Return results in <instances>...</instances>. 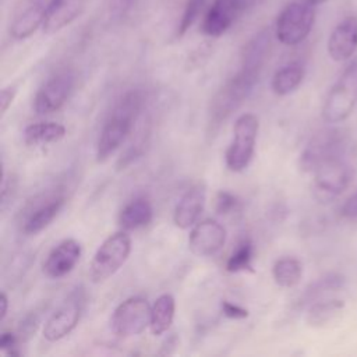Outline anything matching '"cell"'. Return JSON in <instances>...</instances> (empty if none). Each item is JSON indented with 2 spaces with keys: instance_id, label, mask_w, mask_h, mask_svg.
<instances>
[{
  "instance_id": "obj_39",
  "label": "cell",
  "mask_w": 357,
  "mask_h": 357,
  "mask_svg": "<svg viewBox=\"0 0 357 357\" xmlns=\"http://www.w3.org/2000/svg\"><path fill=\"white\" fill-rule=\"evenodd\" d=\"M308 3H311V4H314V6H317V4H321V3H325L326 0H307Z\"/></svg>"
},
{
  "instance_id": "obj_17",
  "label": "cell",
  "mask_w": 357,
  "mask_h": 357,
  "mask_svg": "<svg viewBox=\"0 0 357 357\" xmlns=\"http://www.w3.org/2000/svg\"><path fill=\"white\" fill-rule=\"evenodd\" d=\"M84 0H50L42 25L45 33H56L70 25L82 13Z\"/></svg>"
},
{
  "instance_id": "obj_11",
  "label": "cell",
  "mask_w": 357,
  "mask_h": 357,
  "mask_svg": "<svg viewBox=\"0 0 357 357\" xmlns=\"http://www.w3.org/2000/svg\"><path fill=\"white\" fill-rule=\"evenodd\" d=\"M82 303L84 298L81 293L71 294L70 298L66 300L64 304L60 305L45 322L42 331L43 337L47 342H57L68 336L78 325L82 311Z\"/></svg>"
},
{
  "instance_id": "obj_32",
  "label": "cell",
  "mask_w": 357,
  "mask_h": 357,
  "mask_svg": "<svg viewBox=\"0 0 357 357\" xmlns=\"http://www.w3.org/2000/svg\"><path fill=\"white\" fill-rule=\"evenodd\" d=\"M18 342H20V337L17 333L11 331H4L0 336V349L8 356H18L20 354V351H17Z\"/></svg>"
},
{
  "instance_id": "obj_33",
  "label": "cell",
  "mask_w": 357,
  "mask_h": 357,
  "mask_svg": "<svg viewBox=\"0 0 357 357\" xmlns=\"http://www.w3.org/2000/svg\"><path fill=\"white\" fill-rule=\"evenodd\" d=\"M3 183H1V209L4 211L7 208V204L11 201L13 198V192L15 191V180L14 178H8L6 180V176H3Z\"/></svg>"
},
{
  "instance_id": "obj_22",
  "label": "cell",
  "mask_w": 357,
  "mask_h": 357,
  "mask_svg": "<svg viewBox=\"0 0 357 357\" xmlns=\"http://www.w3.org/2000/svg\"><path fill=\"white\" fill-rule=\"evenodd\" d=\"M176 312V301L174 297L169 293L160 294L153 305L151 307V333L155 336L163 335L169 331L173 324Z\"/></svg>"
},
{
  "instance_id": "obj_37",
  "label": "cell",
  "mask_w": 357,
  "mask_h": 357,
  "mask_svg": "<svg viewBox=\"0 0 357 357\" xmlns=\"http://www.w3.org/2000/svg\"><path fill=\"white\" fill-rule=\"evenodd\" d=\"M0 304H1V310H0V321H3L7 315V310H8V297L7 294L3 291L0 296Z\"/></svg>"
},
{
  "instance_id": "obj_5",
  "label": "cell",
  "mask_w": 357,
  "mask_h": 357,
  "mask_svg": "<svg viewBox=\"0 0 357 357\" xmlns=\"http://www.w3.org/2000/svg\"><path fill=\"white\" fill-rule=\"evenodd\" d=\"M131 252V237L127 231L120 230L110 234L96 250L91 265L89 279L100 283L113 276L128 259Z\"/></svg>"
},
{
  "instance_id": "obj_14",
  "label": "cell",
  "mask_w": 357,
  "mask_h": 357,
  "mask_svg": "<svg viewBox=\"0 0 357 357\" xmlns=\"http://www.w3.org/2000/svg\"><path fill=\"white\" fill-rule=\"evenodd\" d=\"M81 244L74 238L60 241L46 257L43 262V272L46 276L59 279L70 273L81 258Z\"/></svg>"
},
{
  "instance_id": "obj_16",
  "label": "cell",
  "mask_w": 357,
  "mask_h": 357,
  "mask_svg": "<svg viewBox=\"0 0 357 357\" xmlns=\"http://www.w3.org/2000/svg\"><path fill=\"white\" fill-rule=\"evenodd\" d=\"M205 199H206V190L204 184L198 183L191 188H188L181 195V198L178 199L174 208V212H173L174 225L183 230L192 227L198 222L204 211Z\"/></svg>"
},
{
  "instance_id": "obj_7",
  "label": "cell",
  "mask_w": 357,
  "mask_h": 357,
  "mask_svg": "<svg viewBox=\"0 0 357 357\" xmlns=\"http://www.w3.org/2000/svg\"><path fill=\"white\" fill-rule=\"evenodd\" d=\"M357 102V63L350 64L326 95L322 117L326 123H342L353 112Z\"/></svg>"
},
{
  "instance_id": "obj_34",
  "label": "cell",
  "mask_w": 357,
  "mask_h": 357,
  "mask_svg": "<svg viewBox=\"0 0 357 357\" xmlns=\"http://www.w3.org/2000/svg\"><path fill=\"white\" fill-rule=\"evenodd\" d=\"M340 213L346 219H357V192L344 201L340 208Z\"/></svg>"
},
{
  "instance_id": "obj_18",
  "label": "cell",
  "mask_w": 357,
  "mask_h": 357,
  "mask_svg": "<svg viewBox=\"0 0 357 357\" xmlns=\"http://www.w3.org/2000/svg\"><path fill=\"white\" fill-rule=\"evenodd\" d=\"M64 205V195H53L46 198V202L36 205L25 218L22 231L25 234H36L46 229L59 215Z\"/></svg>"
},
{
  "instance_id": "obj_20",
  "label": "cell",
  "mask_w": 357,
  "mask_h": 357,
  "mask_svg": "<svg viewBox=\"0 0 357 357\" xmlns=\"http://www.w3.org/2000/svg\"><path fill=\"white\" fill-rule=\"evenodd\" d=\"M153 208L148 198L137 197L120 211L119 223L124 230H135L151 223Z\"/></svg>"
},
{
  "instance_id": "obj_31",
  "label": "cell",
  "mask_w": 357,
  "mask_h": 357,
  "mask_svg": "<svg viewBox=\"0 0 357 357\" xmlns=\"http://www.w3.org/2000/svg\"><path fill=\"white\" fill-rule=\"evenodd\" d=\"M220 310H222V314L229 318V319H234V321H238V319H244L248 317V310L238 305V304H234L231 301H227V300H223L220 303Z\"/></svg>"
},
{
  "instance_id": "obj_28",
  "label": "cell",
  "mask_w": 357,
  "mask_h": 357,
  "mask_svg": "<svg viewBox=\"0 0 357 357\" xmlns=\"http://www.w3.org/2000/svg\"><path fill=\"white\" fill-rule=\"evenodd\" d=\"M254 245L250 238H243L237 243L231 254L226 261V271L236 273L244 271H252Z\"/></svg>"
},
{
  "instance_id": "obj_35",
  "label": "cell",
  "mask_w": 357,
  "mask_h": 357,
  "mask_svg": "<svg viewBox=\"0 0 357 357\" xmlns=\"http://www.w3.org/2000/svg\"><path fill=\"white\" fill-rule=\"evenodd\" d=\"M38 322H39V319H38V317L35 314H31V315L25 317V319L21 322L18 335H21L22 339H25V336H31L36 331Z\"/></svg>"
},
{
  "instance_id": "obj_38",
  "label": "cell",
  "mask_w": 357,
  "mask_h": 357,
  "mask_svg": "<svg viewBox=\"0 0 357 357\" xmlns=\"http://www.w3.org/2000/svg\"><path fill=\"white\" fill-rule=\"evenodd\" d=\"M50 0H25V4H39V6H49Z\"/></svg>"
},
{
  "instance_id": "obj_21",
  "label": "cell",
  "mask_w": 357,
  "mask_h": 357,
  "mask_svg": "<svg viewBox=\"0 0 357 357\" xmlns=\"http://www.w3.org/2000/svg\"><path fill=\"white\" fill-rule=\"evenodd\" d=\"M269 46L271 33L268 29H264L245 45L241 54V67L261 73L269 53Z\"/></svg>"
},
{
  "instance_id": "obj_2",
  "label": "cell",
  "mask_w": 357,
  "mask_h": 357,
  "mask_svg": "<svg viewBox=\"0 0 357 357\" xmlns=\"http://www.w3.org/2000/svg\"><path fill=\"white\" fill-rule=\"evenodd\" d=\"M261 73L240 67V70L218 91L211 102L209 124L219 126L252 92Z\"/></svg>"
},
{
  "instance_id": "obj_12",
  "label": "cell",
  "mask_w": 357,
  "mask_h": 357,
  "mask_svg": "<svg viewBox=\"0 0 357 357\" xmlns=\"http://www.w3.org/2000/svg\"><path fill=\"white\" fill-rule=\"evenodd\" d=\"M226 243V229L215 219L197 222L188 236V248L197 257H211Z\"/></svg>"
},
{
  "instance_id": "obj_30",
  "label": "cell",
  "mask_w": 357,
  "mask_h": 357,
  "mask_svg": "<svg viewBox=\"0 0 357 357\" xmlns=\"http://www.w3.org/2000/svg\"><path fill=\"white\" fill-rule=\"evenodd\" d=\"M241 201L234 195L231 194L230 191H226V190H222L216 194V198H215V209L219 215H234L237 212L241 211Z\"/></svg>"
},
{
  "instance_id": "obj_6",
  "label": "cell",
  "mask_w": 357,
  "mask_h": 357,
  "mask_svg": "<svg viewBox=\"0 0 357 357\" xmlns=\"http://www.w3.org/2000/svg\"><path fill=\"white\" fill-rule=\"evenodd\" d=\"M259 130L258 117L252 113L238 116L233 127V138L229 144L225 160L231 172H243L248 167L255 152V142Z\"/></svg>"
},
{
  "instance_id": "obj_9",
  "label": "cell",
  "mask_w": 357,
  "mask_h": 357,
  "mask_svg": "<svg viewBox=\"0 0 357 357\" xmlns=\"http://www.w3.org/2000/svg\"><path fill=\"white\" fill-rule=\"evenodd\" d=\"M258 0H213L201 21V31L211 38H219L241 17L243 13L255 6Z\"/></svg>"
},
{
  "instance_id": "obj_15",
  "label": "cell",
  "mask_w": 357,
  "mask_h": 357,
  "mask_svg": "<svg viewBox=\"0 0 357 357\" xmlns=\"http://www.w3.org/2000/svg\"><path fill=\"white\" fill-rule=\"evenodd\" d=\"M344 148V141L336 131H322L317 134L304 148L300 156V166L305 172H314L317 166L329 155Z\"/></svg>"
},
{
  "instance_id": "obj_24",
  "label": "cell",
  "mask_w": 357,
  "mask_h": 357,
  "mask_svg": "<svg viewBox=\"0 0 357 357\" xmlns=\"http://www.w3.org/2000/svg\"><path fill=\"white\" fill-rule=\"evenodd\" d=\"M344 310V301L339 298L319 300L310 305L305 321L312 328H322L333 322Z\"/></svg>"
},
{
  "instance_id": "obj_27",
  "label": "cell",
  "mask_w": 357,
  "mask_h": 357,
  "mask_svg": "<svg viewBox=\"0 0 357 357\" xmlns=\"http://www.w3.org/2000/svg\"><path fill=\"white\" fill-rule=\"evenodd\" d=\"M272 276L280 287H294L303 276V265L297 258L283 257L279 258L272 266Z\"/></svg>"
},
{
  "instance_id": "obj_25",
  "label": "cell",
  "mask_w": 357,
  "mask_h": 357,
  "mask_svg": "<svg viewBox=\"0 0 357 357\" xmlns=\"http://www.w3.org/2000/svg\"><path fill=\"white\" fill-rule=\"evenodd\" d=\"M304 78V67L300 63H289L280 67L272 77V91L278 96L294 92Z\"/></svg>"
},
{
  "instance_id": "obj_13",
  "label": "cell",
  "mask_w": 357,
  "mask_h": 357,
  "mask_svg": "<svg viewBox=\"0 0 357 357\" xmlns=\"http://www.w3.org/2000/svg\"><path fill=\"white\" fill-rule=\"evenodd\" d=\"M328 54L333 61L349 60L357 50V17L343 18L328 38Z\"/></svg>"
},
{
  "instance_id": "obj_36",
  "label": "cell",
  "mask_w": 357,
  "mask_h": 357,
  "mask_svg": "<svg viewBox=\"0 0 357 357\" xmlns=\"http://www.w3.org/2000/svg\"><path fill=\"white\" fill-rule=\"evenodd\" d=\"M15 93H17V85H8L1 89V95H0L1 114H4L7 112V109L11 106V103L15 98Z\"/></svg>"
},
{
  "instance_id": "obj_19",
  "label": "cell",
  "mask_w": 357,
  "mask_h": 357,
  "mask_svg": "<svg viewBox=\"0 0 357 357\" xmlns=\"http://www.w3.org/2000/svg\"><path fill=\"white\" fill-rule=\"evenodd\" d=\"M46 10V6L25 4L22 11L13 20L10 25V35L17 40L29 38L39 26L43 25Z\"/></svg>"
},
{
  "instance_id": "obj_4",
  "label": "cell",
  "mask_w": 357,
  "mask_h": 357,
  "mask_svg": "<svg viewBox=\"0 0 357 357\" xmlns=\"http://www.w3.org/2000/svg\"><path fill=\"white\" fill-rule=\"evenodd\" d=\"M315 22V6L307 0L291 1L279 13L275 24L276 39L286 46H296L307 39Z\"/></svg>"
},
{
  "instance_id": "obj_29",
  "label": "cell",
  "mask_w": 357,
  "mask_h": 357,
  "mask_svg": "<svg viewBox=\"0 0 357 357\" xmlns=\"http://www.w3.org/2000/svg\"><path fill=\"white\" fill-rule=\"evenodd\" d=\"M205 4V0H187L181 18L178 21V26H177V36H183L190 28L191 25L195 22V20L198 18L202 7Z\"/></svg>"
},
{
  "instance_id": "obj_3",
  "label": "cell",
  "mask_w": 357,
  "mask_h": 357,
  "mask_svg": "<svg viewBox=\"0 0 357 357\" xmlns=\"http://www.w3.org/2000/svg\"><path fill=\"white\" fill-rule=\"evenodd\" d=\"M314 173V191L321 201H332L350 184L353 172L346 159V149H340L325 158Z\"/></svg>"
},
{
  "instance_id": "obj_23",
  "label": "cell",
  "mask_w": 357,
  "mask_h": 357,
  "mask_svg": "<svg viewBox=\"0 0 357 357\" xmlns=\"http://www.w3.org/2000/svg\"><path fill=\"white\" fill-rule=\"evenodd\" d=\"M66 127L56 121L32 123L24 130V141L28 145L53 144L66 137Z\"/></svg>"
},
{
  "instance_id": "obj_10",
  "label": "cell",
  "mask_w": 357,
  "mask_h": 357,
  "mask_svg": "<svg viewBox=\"0 0 357 357\" xmlns=\"http://www.w3.org/2000/svg\"><path fill=\"white\" fill-rule=\"evenodd\" d=\"M74 74L70 71H60L52 75L36 92L33 99V110L39 116H46L59 112L74 88Z\"/></svg>"
},
{
  "instance_id": "obj_8",
  "label": "cell",
  "mask_w": 357,
  "mask_h": 357,
  "mask_svg": "<svg viewBox=\"0 0 357 357\" xmlns=\"http://www.w3.org/2000/svg\"><path fill=\"white\" fill-rule=\"evenodd\" d=\"M151 325V305L146 298L132 296L113 311L112 329L117 336L130 337L142 333Z\"/></svg>"
},
{
  "instance_id": "obj_1",
  "label": "cell",
  "mask_w": 357,
  "mask_h": 357,
  "mask_svg": "<svg viewBox=\"0 0 357 357\" xmlns=\"http://www.w3.org/2000/svg\"><path fill=\"white\" fill-rule=\"evenodd\" d=\"M139 91L126 92L106 119L96 144V160L105 162L126 141L142 107Z\"/></svg>"
},
{
  "instance_id": "obj_26",
  "label": "cell",
  "mask_w": 357,
  "mask_h": 357,
  "mask_svg": "<svg viewBox=\"0 0 357 357\" xmlns=\"http://www.w3.org/2000/svg\"><path fill=\"white\" fill-rule=\"evenodd\" d=\"M344 276L339 273H328L317 279L305 289V291L300 297V305H311L312 303L319 301L326 294L342 290L344 287Z\"/></svg>"
}]
</instances>
